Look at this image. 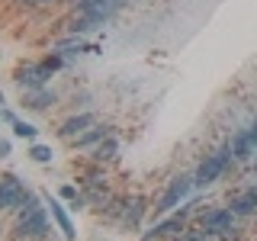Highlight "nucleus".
Segmentation results:
<instances>
[{"mask_svg": "<svg viewBox=\"0 0 257 241\" xmlns=\"http://www.w3.org/2000/svg\"><path fill=\"white\" fill-rule=\"evenodd\" d=\"M228 161H231V145H228V148H219L215 155H209L203 164H199V171L193 174V183H196V187H209V183H215L225 174Z\"/></svg>", "mask_w": 257, "mask_h": 241, "instance_id": "obj_1", "label": "nucleus"}, {"mask_svg": "<svg viewBox=\"0 0 257 241\" xmlns=\"http://www.w3.org/2000/svg\"><path fill=\"white\" fill-rule=\"evenodd\" d=\"M199 228L212 238H228L235 231V212L231 209H209L199 215Z\"/></svg>", "mask_w": 257, "mask_h": 241, "instance_id": "obj_2", "label": "nucleus"}, {"mask_svg": "<svg viewBox=\"0 0 257 241\" xmlns=\"http://www.w3.org/2000/svg\"><path fill=\"white\" fill-rule=\"evenodd\" d=\"M193 187H196V183H193V177H187V174H183V177H174L171 187L164 190V196H161L158 203H155V215H167L174 206H180L183 199L190 196V190H193Z\"/></svg>", "mask_w": 257, "mask_h": 241, "instance_id": "obj_3", "label": "nucleus"}, {"mask_svg": "<svg viewBox=\"0 0 257 241\" xmlns=\"http://www.w3.org/2000/svg\"><path fill=\"white\" fill-rule=\"evenodd\" d=\"M16 235L20 238H45L48 235V219H45V206L26 209L16 219Z\"/></svg>", "mask_w": 257, "mask_h": 241, "instance_id": "obj_4", "label": "nucleus"}, {"mask_svg": "<svg viewBox=\"0 0 257 241\" xmlns=\"http://www.w3.org/2000/svg\"><path fill=\"white\" fill-rule=\"evenodd\" d=\"M128 0H77V13L90 16V20H100V23H109Z\"/></svg>", "mask_w": 257, "mask_h": 241, "instance_id": "obj_5", "label": "nucleus"}, {"mask_svg": "<svg viewBox=\"0 0 257 241\" xmlns=\"http://www.w3.org/2000/svg\"><path fill=\"white\" fill-rule=\"evenodd\" d=\"M52 74H55V71L48 68V61H42V64H26V68L16 71V84L26 87V90H39V87L48 84V77H52Z\"/></svg>", "mask_w": 257, "mask_h": 241, "instance_id": "obj_6", "label": "nucleus"}, {"mask_svg": "<svg viewBox=\"0 0 257 241\" xmlns=\"http://www.w3.org/2000/svg\"><path fill=\"white\" fill-rule=\"evenodd\" d=\"M42 203H45V209L52 212V219H55V225L61 228V235H64V241H74L77 238V228H74V222H71V215L64 212V206L58 203V199L52 196L48 190H42Z\"/></svg>", "mask_w": 257, "mask_h": 241, "instance_id": "obj_7", "label": "nucleus"}, {"mask_svg": "<svg viewBox=\"0 0 257 241\" xmlns=\"http://www.w3.org/2000/svg\"><path fill=\"white\" fill-rule=\"evenodd\" d=\"M187 206H190V203H187ZM187 206H183L180 212H174V215H167V219H161L151 231H145L142 241H158V238H167V235H177V231H183V222H187V212H190Z\"/></svg>", "mask_w": 257, "mask_h": 241, "instance_id": "obj_8", "label": "nucleus"}, {"mask_svg": "<svg viewBox=\"0 0 257 241\" xmlns=\"http://www.w3.org/2000/svg\"><path fill=\"white\" fill-rule=\"evenodd\" d=\"M23 196H26V187L20 183V177H13V174L0 177V209H16Z\"/></svg>", "mask_w": 257, "mask_h": 241, "instance_id": "obj_9", "label": "nucleus"}, {"mask_svg": "<svg viewBox=\"0 0 257 241\" xmlns=\"http://www.w3.org/2000/svg\"><path fill=\"white\" fill-rule=\"evenodd\" d=\"M90 126H96V116H93V112H80V116L64 119L61 129H58V135H61V139H77V135H84Z\"/></svg>", "mask_w": 257, "mask_h": 241, "instance_id": "obj_10", "label": "nucleus"}, {"mask_svg": "<svg viewBox=\"0 0 257 241\" xmlns=\"http://www.w3.org/2000/svg\"><path fill=\"white\" fill-rule=\"evenodd\" d=\"M58 103V93L55 90H48V87H39V90H26L23 93V106L26 109H48V106H55Z\"/></svg>", "mask_w": 257, "mask_h": 241, "instance_id": "obj_11", "label": "nucleus"}, {"mask_svg": "<svg viewBox=\"0 0 257 241\" xmlns=\"http://www.w3.org/2000/svg\"><path fill=\"white\" fill-rule=\"evenodd\" d=\"M228 209H231L235 215H251V212H257V187L238 193V196H231Z\"/></svg>", "mask_w": 257, "mask_h": 241, "instance_id": "obj_12", "label": "nucleus"}, {"mask_svg": "<svg viewBox=\"0 0 257 241\" xmlns=\"http://www.w3.org/2000/svg\"><path fill=\"white\" fill-rule=\"evenodd\" d=\"M254 151H257V148H254L251 135H247V129H241L235 139H231V158H235V161H247Z\"/></svg>", "mask_w": 257, "mask_h": 241, "instance_id": "obj_13", "label": "nucleus"}, {"mask_svg": "<svg viewBox=\"0 0 257 241\" xmlns=\"http://www.w3.org/2000/svg\"><path fill=\"white\" fill-rule=\"evenodd\" d=\"M103 139H109V129L106 126H90L84 135L74 139V145H77V148H93V145H100Z\"/></svg>", "mask_w": 257, "mask_h": 241, "instance_id": "obj_14", "label": "nucleus"}, {"mask_svg": "<svg viewBox=\"0 0 257 241\" xmlns=\"http://www.w3.org/2000/svg\"><path fill=\"white\" fill-rule=\"evenodd\" d=\"M116 155H119V142L112 139V135H109V139H103V142L93 148V158H96V161H112Z\"/></svg>", "mask_w": 257, "mask_h": 241, "instance_id": "obj_15", "label": "nucleus"}, {"mask_svg": "<svg viewBox=\"0 0 257 241\" xmlns=\"http://www.w3.org/2000/svg\"><path fill=\"white\" fill-rule=\"evenodd\" d=\"M26 155L36 161V164H48V161L55 158V151H52V145H42V142H29V151Z\"/></svg>", "mask_w": 257, "mask_h": 241, "instance_id": "obj_16", "label": "nucleus"}, {"mask_svg": "<svg viewBox=\"0 0 257 241\" xmlns=\"http://www.w3.org/2000/svg\"><path fill=\"white\" fill-rule=\"evenodd\" d=\"M142 215H145V199L142 196H132L125 203V225H139Z\"/></svg>", "mask_w": 257, "mask_h": 241, "instance_id": "obj_17", "label": "nucleus"}, {"mask_svg": "<svg viewBox=\"0 0 257 241\" xmlns=\"http://www.w3.org/2000/svg\"><path fill=\"white\" fill-rule=\"evenodd\" d=\"M13 135H16V139H26V142H36L39 129L32 123H26V119H16V123H13Z\"/></svg>", "mask_w": 257, "mask_h": 241, "instance_id": "obj_18", "label": "nucleus"}, {"mask_svg": "<svg viewBox=\"0 0 257 241\" xmlns=\"http://www.w3.org/2000/svg\"><path fill=\"white\" fill-rule=\"evenodd\" d=\"M58 193H61V199H71V203L77 199V187H71V183H68V187H61Z\"/></svg>", "mask_w": 257, "mask_h": 241, "instance_id": "obj_19", "label": "nucleus"}, {"mask_svg": "<svg viewBox=\"0 0 257 241\" xmlns=\"http://www.w3.org/2000/svg\"><path fill=\"white\" fill-rule=\"evenodd\" d=\"M0 123H10V126H13V123H16V116H13L10 109H4V106H0Z\"/></svg>", "mask_w": 257, "mask_h": 241, "instance_id": "obj_20", "label": "nucleus"}, {"mask_svg": "<svg viewBox=\"0 0 257 241\" xmlns=\"http://www.w3.org/2000/svg\"><path fill=\"white\" fill-rule=\"evenodd\" d=\"M13 151V145H10V139H0V158H7Z\"/></svg>", "mask_w": 257, "mask_h": 241, "instance_id": "obj_21", "label": "nucleus"}, {"mask_svg": "<svg viewBox=\"0 0 257 241\" xmlns=\"http://www.w3.org/2000/svg\"><path fill=\"white\" fill-rule=\"evenodd\" d=\"M247 135H251V142H254V148H257V119L251 123V129H247Z\"/></svg>", "mask_w": 257, "mask_h": 241, "instance_id": "obj_22", "label": "nucleus"}, {"mask_svg": "<svg viewBox=\"0 0 257 241\" xmlns=\"http://www.w3.org/2000/svg\"><path fill=\"white\" fill-rule=\"evenodd\" d=\"M23 4H32V7H45V4H55V0H23Z\"/></svg>", "mask_w": 257, "mask_h": 241, "instance_id": "obj_23", "label": "nucleus"}, {"mask_svg": "<svg viewBox=\"0 0 257 241\" xmlns=\"http://www.w3.org/2000/svg\"><path fill=\"white\" fill-rule=\"evenodd\" d=\"M4 103H7V100H4V90H0V106H4Z\"/></svg>", "mask_w": 257, "mask_h": 241, "instance_id": "obj_24", "label": "nucleus"}, {"mask_svg": "<svg viewBox=\"0 0 257 241\" xmlns=\"http://www.w3.org/2000/svg\"><path fill=\"white\" fill-rule=\"evenodd\" d=\"M254 167H257V158H254Z\"/></svg>", "mask_w": 257, "mask_h": 241, "instance_id": "obj_25", "label": "nucleus"}]
</instances>
